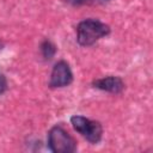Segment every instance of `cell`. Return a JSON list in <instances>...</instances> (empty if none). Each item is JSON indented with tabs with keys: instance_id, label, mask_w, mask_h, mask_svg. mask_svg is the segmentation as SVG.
Listing matches in <instances>:
<instances>
[{
	"instance_id": "cell-1",
	"label": "cell",
	"mask_w": 153,
	"mask_h": 153,
	"mask_svg": "<svg viewBox=\"0 0 153 153\" xmlns=\"http://www.w3.org/2000/svg\"><path fill=\"white\" fill-rule=\"evenodd\" d=\"M110 27L98 19H85L78 25V42L80 45H92L99 38L109 35Z\"/></svg>"
},
{
	"instance_id": "cell-2",
	"label": "cell",
	"mask_w": 153,
	"mask_h": 153,
	"mask_svg": "<svg viewBox=\"0 0 153 153\" xmlns=\"http://www.w3.org/2000/svg\"><path fill=\"white\" fill-rule=\"evenodd\" d=\"M48 147L54 153H72L76 149V142L63 128L55 126L48 134Z\"/></svg>"
},
{
	"instance_id": "cell-3",
	"label": "cell",
	"mask_w": 153,
	"mask_h": 153,
	"mask_svg": "<svg viewBox=\"0 0 153 153\" xmlns=\"http://www.w3.org/2000/svg\"><path fill=\"white\" fill-rule=\"evenodd\" d=\"M71 123L73 128L80 133L87 141L91 143H98L102 139V126L97 121H91L84 116H72L71 117Z\"/></svg>"
},
{
	"instance_id": "cell-4",
	"label": "cell",
	"mask_w": 153,
	"mask_h": 153,
	"mask_svg": "<svg viewBox=\"0 0 153 153\" xmlns=\"http://www.w3.org/2000/svg\"><path fill=\"white\" fill-rule=\"evenodd\" d=\"M72 81H73V74L68 63L65 61H59L57 63H55L50 75L49 85L51 87H65L69 85Z\"/></svg>"
},
{
	"instance_id": "cell-5",
	"label": "cell",
	"mask_w": 153,
	"mask_h": 153,
	"mask_svg": "<svg viewBox=\"0 0 153 153\" xmlns=\"http://www.w3.org/2000/svg\"><path fill=\"white\" fill-rule=\"evenodd\" d=\"M93 86L111 93H120L124 88V84L122 79L118 76H106V78L97 79L93 81Z\"/></svg>"
},
{
	"instance_id": "cell-6",
	"label": "cell",
	"mask_w": 153,
	"mask_h": 153,
	"mask_svg": "<svg viewBox=\"0 0 153 153\" xmlns=\"http://www.w3.org/2000/svg\"><path fill=\"white\" fill-rule=\"evenodd\" d=\"M41 51H42V55H43V57H44L45 60H50V59L55 55L56 48H55V45H54L50 41L45 39V41L41 44Z\"/></svg>"
},
{
	"instance_id": "cell-7",
	"label": "cell",
	"mask_w": 153,
	"mask_h": 153,
	"mask_svg": "<svg viewBox=\"0 0 153 153\" xmlns=\"http://www.w3.org/2000/svg\"><path fill=\"white\" fill-rule=\"evenodd\" d=\"M6 87H7V81H6V78H5V75H4V74L0 72V94H1L2 92H5Z\"/></svg>"
},
{
	"instance_id": "cell-8",
	"label": "cell",
	"mask_w": 153,
	"mask_h": 153,
	"mask_svg": "<svg viewBox=\"0 0 153 153\" xmlns=\"http://www.w3.org/2000/svg\"><path fill=\"white\" fill-rule=\"evenodd\" d=\"M66 1H68L72 5H84V4L90 2L91 0H66Z\"/></svg>"
},
{
	"instance_id": "cell-9",
	"label": "cell",
	"mask_w": 153,
	"mask_h": 153,
	"mask_svg": "<svg viewBox=\"0 0 153 153\" xmlns=\"http://www.w3.org/2000/svg\"><path fill=\"white\" fill-rule=\"evenodd\" d=\"M1 47H2V43H1V42H0V49H1Z\"/></svg>"
}]
</instances>
